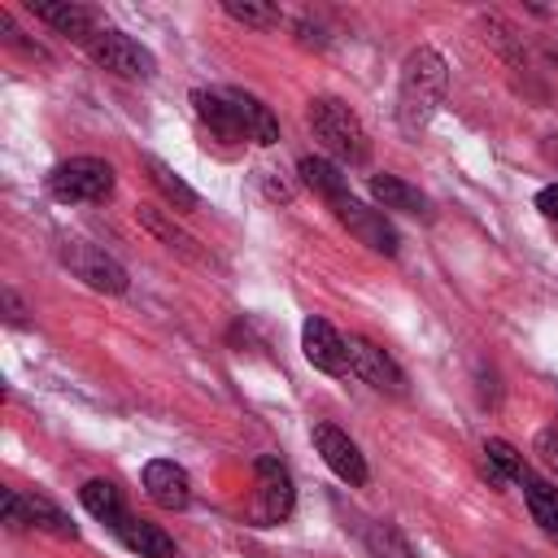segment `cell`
Here are the masks:
<instances>
[{
  "label": "cell",
  "mask_w": 558,
  "mask_h": 558,
  "mask_svg": "<svg viewBox=\"0 0 558 558\" xmlns=\"http://www.w3.org/2000/svg\"><path fill=\"white\" fill-rule=\"evenodd\" d=\"M314 449L323 453V462L344 480V484H366V458H362V449L340 432V427H331V423H318L314 427Z\"/></svg>",
  "instance_id": "8"
},
{
  "label": "cell",
  "mask_w": 558,
  "mask_h": 558,
  "mask_svg": "<svg viewBox=\"0 0 558 558\" xmlns=\"http://www.w3.org/2000/svg\"><path fill=\"white\" fill-rule=\"evenodd\" d=\"M26 510H31V527H39V532H52V536H78V527L48 501V497H26Z\"/></svg>",
  "instance_id": "24"
},
{
  "label": "cell",
  "mask_w": 558,
  "mask_h": 558,
  "mask_svg": "<svg viewBox=\"0 0 558 558\" xmlns=\"http://www.w3.org/2000/svg\"><path fill=\"white\" fill-rule=\"evenodd\" d=\"M113 532H118V541H122L126 549H135L140 558H179L174 536H170V532H161V527H157V523H148V519L126 514Z\"/></svg>",
  "instance_id": "14"
},
{
  "label": "cell",
  "mask_w": 558,
  "mask_h": 558,
  "mask_svg": "<svg viewBox=\"0 0 558 558\" xmlns=\"http://www.w3.org/2000/svg\"><path fill=\"white\" fill-rule=\"evenodd\" d=\"M296 170H301V183H305L310 192H318L331 209L349 201V174H344L331 157H301V166H296Z\"/></svg>",
  "instance_id": "15"
},
{
  "label": "cell",
  "mask_w": 558,
  "mask_h": 558,
  "mask_svg": "<svg viewBox=\"0 0 558 558\" xmlns=\"http://www.w3.org/2000/svg\"><path fill=\"white\" fill-rule=\"evenodd\" d=\"M310 131L318 135V144L336 157V161H349V166H362L371 157V140H366V126L362 118L336 100V96H314L310 100Z\"/></svg>",
  "instance_id": "2"
},
{
  "label": "cell",
  "mask_w": 558,
  "mask_h": 558,
  "mask_svg": "<svg viewBox=\"0 0 558 558\" xmlns=\"http://www.w3.org/2000/svg\"><path fill=\"white\" fill-rule=\"evenodd\" d=\"M366 549L375 558H414V549L405 545V536L392 527V523H366Z\"/></svg>",
  "instance_id": "23"
},
{
  "label": "cell",
  "mask_w": 558,
  "mask_h": 558,
  "mask_svg": "<svg viewBox=\"0 0 558 558\" xmlns=\"http://www.w3.org/2000/svg\"><path fill=\"white\" fill-rule=\"evenodd\" d=\"M545 157H549V161H558V135H549V144H545Z\"/></svg>",
  "instance_id": "31"
},
{
  "label": "cell",
  "mask_w": 558,
  "mask_h": 558,
  "mask_svg": "<svg viewBox=\"0 0 558 558\" xmlns=\"http://www.w3.org/2000/svg\"><path fill=\"white\" fill-rule=\"evenodd\" d=\"M78 497H83L87 514H96V519L109 523V527H118V523L126 519V510H122V493H118V484H109V480H87V484L78 488Z\"/></svg>",
  "instance_id": "19"
},
{
  "label": "cell",
  "mask_w": 558,
  "mask_h": 558,
  "mask_svg": "<svg viewBox=\"0 0 558 558\" xmlns=\"http://www.w3.org/2000/svg\"><path fill=\"white\" fill-rule=\"evenodd\" d=\"M61 262H65L87 288H96V292H109V296L126 292V270H122L105 248H96V244H87V240L61 244Z\"/></svg>",
  "instance_id": "5"
},
{
  "label": "cell",
  "mask_w": 558,
  "mask_h": 558,
  "mask_svg": "<svg viewBox=\"0 0 558 558\" xmlns=\"http://www.w3.org/2000/svg\"><path fill=\"white\" fill-rule=\"evenodd\" d=\"M0 31H4V39H9L13 48H22L26 57H44V48H39V44H31V39H22V31L13 26V17H9V13H0Z\"/></svg>",
  "instance_id": "27"
},
{
  "label": "cell",
  "mask_w": 558,
  "mask_h": 558,
  "mask_svg": "<svg viewBox=\"0 0 558 558\" xmlns=\"http://www.w3.org/2000/svg\"><path fill=\"white\" fill-rule=\"evenodd\" d=\"M484 466H488L493 484H506V480H523V475H527L523 453H519L510 440H501V436H488V440H484Z\"/></svg>",
  "instance_id": "20"
},
{
  "label": "cell",
  "mask_w": 558,
  "mask_h": 558,
  "mask_svg": "<svg viewBox=\"0 0 558 558\" xmlns=\"http://www.w3.org/2000/svg\"><path fill=\"white\" fill-rule=\"evenodd\" d=\"M449 83V65L436 48H414L401 65V83H397V122L401 131H423L432 122V113L440 109Z\"/></svg>",
  "instance_id": "1"
},
{
  "label": "cell",
  "mask_w": 558,
  "mask_h": 558,
  "mask_svg": "<svg viewBox=\"0 0 558 558\" xmlns=\"http://www.w3.org/2000/svg\"><path fill=\"white\" fill-rule=\"evenodd\" d=\"M336 218H340L371 253H384V257L397 253V231H392V222H388L379 209H366V205H357V201L349 196L344 205H336Z\"/></svg>",
  "instance_id": "9"
},
{
  "label": "cell",
  "mask_w": 558,
  "mask_h": 558,
  "mask_svg": "<svg viewBox=\"0 0 558 558\" xmlns=\"http://www.w3.org/2000/svg\"><path fill=\"white\" fill-rule=\"evenodd\" d=\"M371 196H375L384 209L427 214V196H423L418 187H410L405 179H397V174H375V179H371Z\"/></svg>",
  "instance_id": "18"
},
{
  "label": "cell",
  "mask_w": 558,
  "mask_h": 558,
  "mask_svg": "<svg viewBox=\"0 0 558 558\" xmlns=\"http://www.w3.org/2000/svg\"><path fill=\"white\" fill-rule=\"evenodd\" d=\"M192 109H196V118H201L218 140H244V131H240V122H235V113H231V105H227L222 92L196 87V92H192Z\"/></svg>",
  "instance_id": "16"
},
{
  "label": "cell",
  "mask_w": 558,
  "mask_h": 558,
  "mask_svg": "<svg viewBox=\"0 0 558 558\" xmlns=\"http://www.w3.org/2000/svg\"><path fill=\"white\" fill-rule=\"evenodd\" d=\"M301 349H305V357H310L318 371H327V375H340V371L349 366L344 336H340L327 318H305V327H301Z\"/></svg>",
  "instance_id": "10"
},
{
  "label": "cell",
  "mask_w": 558,
  "mask_h": 558,
  "mask_svg": "<svg viewBox=\"0 0 558 558\" xmlns=\"http://www.w3.org/2000/svg\"><path fill=\"white\" fill-rule=\"evenodd\" d=\"M536 209H541L545 218H554V222H558V183H549V187H541V192H536Z\"/></svg>",
  "instance_id": "29"
},
{
  "label": "cell",
  "mask_w": 558,
  "mask_h": 558,
  "mask_svg": "<svg viewBox=\"0 0 558 558\" xmlns=\"http://www.w3.org/2000/svg\"><path fill=\"white\" fill-rule=\"evenodd\" d=\"M144 493H148L161 510H183V506L192 501V480H187V471H183L179 462L157 458V462L144 466Z\"/></svg>",
  "instance_id": "11"
},
{
  "label": "cell",
  "mask_w": 558,
  "mask_h": 558,
  "mask_svg": "<svg viewBox=\"0 0 558 558\" xmlns=\"http://www.w3.org/2000/svg\"><path fill=\"white\" fill-rule=\"evenodd\" d=\"M144 170H148V179H153V187L170 201V205H179V209H196V192L161 161V157H144Z\"/></svg>",
  "instance_id": "22"
},
{
  "label": "cell",
  "mask_w": 558,
  "mask_h": 558,
  "mask_svg": "<svg viewBox=\"0 0 558 558\" xmlns=\"http://www.w3.org/2000/svg\"><path fill=\"white\" fill-rule=\"evenodd\" d=\"M35 17L48 22L57 35H70L78 44H92L96 39V13L87 4H70V0H31Z\"/></svg>",
  "instance_id": "12"
},
{
  "label": "cell",
  "mask_w": 558,
  "mask_h": 558,
  "mask_svg": "<svg viewBox=\"0 0 558 558\" xmlns=\"http://www.w3.org/2000/svg\"><path fill=\"white\" fill-rule=\"evenodd\" d=\"M222 9H227V17H235L244 26H257V31H270V26L283 22V13L275 4H257V0H227Z\"/></svg>",
  "instance_id": "25"
},
{
  "label": "cell",
  "mask_w": 558,
  "mask_h": 558,
  "mask_svg": "<svg viewBox=\"0 0 558 558\" xmlns=\"http://www.w3.org/2000/svg\"><path fill=\"white\" fill-rule=\"evenodd\" d=\"M253 475H257V519H262V523L288 519V514H292V501H296L288 466H283L279 458H257V462H253Z\"/></svg>",
  "instance_id": "7"
},
{
  "label": "cell",
  "mask_w": 558,
  "mask_h": 558,
  "mask_svg": "<svg viewBox=\"0 0 558 558\" xmlns=\"http://www.w3.org/2000/svg\"><path fill=\"white\" fill-rule=\"evenodd\" d=\"M48 192L65 205H78V201H105L113 192V166L100 161V157H70L61 166H52L48 174Z\"/></svg>",
  "instance_id": "3"
},
{
  "label": "cell",
  "mask_w": 558,
  "mask_h": 558,
  "mask_svg": "<svg viewBox=\"0 0 558 558\" xmlns=\"http://www.w3.org/2000/svg\"><path fill=\"white\" fill-rule=\"evenodd\" d=\"M87 52H92L96 65H105L109 74H122V78H153V70H157V61H153V52L144 44H135L131 35L109 31V26L96 31V39L87 44Z\"/></svg>",
  "instance_id": "4"
},
{
  "label": "cell",
  "mask_w": 558,
  "mask_h": 558,
  "mask_svg": "<svg viewBox=\"0 0 558 558\" xmlns=\"http://www.w3.org/2000/svg\"><path fill=\"white\" fill-rule=\"evenodd\" d=\"M4 523H9L13 532L31 527V510H26V497H22L17 488H4Z\"/></svg>",
  "instance_id": "26"
},
{
  "label": "cell",
  "mask_w": 558,
  "mask_h": 558,
  "mask_svg": "<svg viewBox=\"0 0 558 558\" xmlns=\"http://www.w3.org/2000/svg\"><path fill=\"white\" fill-rule=\"evenodd\" d=\"M523 497H527V510H532V519L541 523V532H545V536H558V488L545 484V480L523 475Z\"/></svg>",
  "instance_id": "21"
},
{
  "label": "cell",
  "mask_w": 558,
  "mask_h": 558,
  "mask_svg": "<svg viewBox=\"0 0 558 558\" xmlns=\"http://www.w3.org/2000/svg\"><path fill=\"white\" fill-rule=\"evenodd\" d=\"M135 218H140V227H144L148 235H157L166 248H174V253H183V257H196V240H192L166 209H157V205H140Z\"/></svg>",
  "instance_id": "17"
},
{
  "label": "cell",
  "mask_w": 558,
  "mask_h": 558,
  "mask_svg": "<svg viewBox=\"0 0 558 558\" xmlns=\"http://www.w3.org/2000/svg\"><path fill=\"white\" fill-rule=\"evenodd\" d=\"M536 453H541V462L549 471H558V432H541L536 436Z\"/></svg>",
  "instance_id": "28"
},
{
  "label": "cell",
  "mask_w": 558,
  "mask_h": 558,
  "mask_svg": "<svg viewBox=\"0 0 558 558\" xmlns=\"http://www.w3.org/2000/svg\"><path fill=\"white\" fill-rule=\"evenodd\" d=\"M222 96H227V105H231V113H235L244 140H253V144H275V140H279V118H275L257 96H248V92H240V87H231V92H222Z\"/></svg>",
  "instance_id": "13"
},
{
  "label": "cell",
  "mask_w": 558,
  "mask_h": 558,
  "mask_svg": "<svg viewBox=\"0 0 558 558\" xmlns=\"http://www.w3.org/2000/svg\"><path fill=\"white\" fill-rule=\"evenodd\" d=\"M0 301H4V310H9V323H13V327H22V323H26V310H22L17 292H13V288H4V292H0Z\"/></svg>",
  "instance_id": "30"
},
{
  "label": "cell",
  "mask_w": 558,
  "mask_h": 558,
  "mask_svg": "<svg viewBox=\"0 0 558 558\" xmlns=\"http://www.w3.org/2000/svg\"><path fill=\"white\" fill-rule=\"evenodd\" d=\"M344 349H349V371H353L362 384H371L375 392H392V397L405 392V375H401V366H397L379 344H371L366 336H349Z\"/></svg>",
  "instance_id": "6"
}]
</instances>
